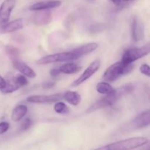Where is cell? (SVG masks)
I'll use <instances>...</instances> for the list:
<instances>
[{"instance_id": "cell-1", "label": "cell", "mask_w": 150, "mask_h": 150, "mask_svg": "<svg viewBox=\"0 0 150 150\" xmlns=\"http://www.w3.org/2000/svg\"><path fill=\"white\" fill-rule=\"evenodd\" d=\"M98 44L96 42H89L85 45H82L72 51H64L62 53L51 54L45 56L38 61V64L44 65L51 63L61 62H67L70 60H76L81 58L83 56L93 52L98 48Z\"/></svg>"}, {"instance_id": "cell-2", "label": "cell", "mask_w": 150, "mask_h": 150, "mask_svg": "<svg viewBox=\"0 0 150 150\" xmlns=\"http://www.w3.org/2000/svg\"><path fill=\"white\" fill-rule=\"evenodd\" d=\"M133 89H134V86L132 83H127V84L123 85V86H120L117 89H114V91L111 93L108 94L104 98L98 100L95 103L92 104L86 110V113L93 112V111L100 109V108L112 105L117 100H119L122 97L131 92Z\"/></svg>"}, {"instance_id": "cell-3", "label": "cell", "mask_w": 150, "mask_h": 150, "mask_svg": "<svg viewBox=\"0 0 150 150\" xmlns=\"http://www.w3.org/2000/svg\"><path fill=\"white\" fill-rule=\"evenodd\" d=\"M147 143L148 139L146 138L134 137L119 141L94 150H132L144 146Z\"/></svg>"}, {"instance_id": "cell-4", "label": "cell", "mask_w": 150, "mask_h": 150, "mask_svg": "<svg viewBox=\"0 0 150 150\" xmlns=\"http://www.w3.org/2000/svg\"><path fill=\"white\" fill-rule=\"evenodd\" d=\"M132 64H126L122 62H117L107 68L104 73L103 79L106 82H113L124 75L130 73L133 70Z\"/></svg>"}, {"instance_id": "cell-5", "label": "cell", "mask_w": 150, "mask_h": 150, "mask_svg": "<svg viewBox=\"0 0 150 150\" xmlns=\"http://www.w3.org/2000/svg\"><path fill=\"white\" fill-rule=\"evenodd\" d=\"M150 52L149 44L139 48H133L126 50L122 55L121 61L126 64H132L136 60L145 57Z\"/></svg>"}, {"instance_id": "cell-6", "label": "cell", "mask_w": 150, "mask_h": 150, "mask_svg": "<svg viewBox=\"0 0 150 150\" xmlns=\"http://www.w3.org/2000/svg\"><path fill=\"white\" fill-rule=\"evenodd\" d=\"M100 67V61L99 59H96L95 61L92 62L87 68L83 71V73L76 79V81H73L72 83L73 86H78L80 84L83 83V82L86 81V80L92 77L98 70H99Z\"/></svg>"}, {"instance_id": "cell-7", "label": "cell", "mask_w": 150, "mask_h": 150, "mask_svg": "<svg viewBox=\"0 0 150 150\" xmlns=\"http://www.w3.org/2000/svg\"><path fill=\"white\" fill-rule=\"evenodd\" d=\"M16 0H4L0 6V25L1 26L8 23Z\"/></svg>"}, {"instance_id": "cell-8", "label": "cell", "mask_w": 150, "mask_h": 150, "mask_svg": "<svg viewBox=\"0 0 150 150\" xmlns=\"http://www.w3.org/2000/svg\"><path fill=\"white\" fill-rule=\"evenodd\" d=\"M63 98V94L57 93L49 95H32L26 101L32 103H51L59 101Z\"/></svg>"}, {"instance_id": "cell-9", "label": "cell", "mask_w": 150, "mask_h": 150, "mask_svg": "<svg viewBox=\"0 0 150 150\" xmlns=\"http://www.w3.org/2000/svg\"><path fill=\"white\" fill-rule=\"evenodd\" d=\"M12 62H13V67L26 77L29 78V79H35L36 77L37 74L35 70L31 68L29 65L25 64L24 62L18 60V59L13 60Z\"/></svg>"}, {"instance_id": "cell-10", "label": "cell", "mask_w": 150, "mask_h": 150, "mask_svg": "<svg viewBox=\"0 0 150 150\" xmlns=\"http://www.w3.org/2000/svg\"><path fill=\"white\" fill-rule=\"evenodd\" d=\"M62 4L60 0H45V1H39L35 3L29 7V10L39 11V10H49V9L56 8L59 7Z\"/></svg>"}, {"instance_id": "cell-11", "label": "cell", "mask_w": 150, "mask_h": 150, "mask_svg": "<svg viewBox=\"0 0 150 150\" xmlns=\"http://www.w3.org/2000/svg\"><path fill=\"white\" fill-rule=\"evenodd\" d=\"M149 117L150 111L149 110L143 111L140 114L137 116L133 121V126L136 129H142L149 125Z\"/></svg>"}, {"instance_id": "cell-12", "label": "cell", "mask_w": 150, "mask_h": 150, "mask_svg": "<svg viewBox=\"0 0 150 150\" xmlns=\"http://www.w3.org/2000/svg\"><path fill=\"white\" fill-rule=\"evenodd\" d=\"M144 32H143V26L142 23L139 21V19L135 17L133 19L131 25V37L132 40L134 42H137L142 40L143 38Z\"/></svg>"}, {"instance_id": "cell-13", "label": "cell", "mask_w": 150, "mask_h": 150, "mask_svg": "<svg viewBox=\"0 0 150 150\" xmlns=\"http://www.w3.org/2000/svg\"><path fill=\"white\" fill-rule=\"evenodd\" d=\"M39 13L35 15L33 21L37 25H46L51 23V13L48 10H39Z\"/></svg>"}, {"instance_id": "cell-14", "label": "cell", "mask_w": 150, "mask_h": 150, "mask_svg": "<svg viewBox=\"0 0 150 150\" xmlns=\"http://www.w3.org/2000/svg\"><path fill=\"white\" fill-rule=\"evenodd\" d=\"M1 27H2V32L4 33H11V32H16V31L21 29L23 27V19H16L13 21L8 22Z\"/></svg>"}, {"instance_id": "cell-15", "label": "cell", "mask_w": 150, "mask_h": 150, "mask_svg": "<svg viewBox=\"0 0 150 150\" xmlns=\"http://www.w3.org/2000/svg\"><path fill=\"white\" fill-rule=\"evenodd\" d=\"M28 108L25 105H18L13 110L11 119L13 122H18L24 117L27 113Z\"/></svg>"}, {"instance_id": "cell-16", "label": "cell", "mask_w": 150, "mask_h": 150, "mask_svg": "<svg viewBox=\"0 0 150 150\" xmlns=\"http://www.w3.org/2000/svg\"><path fill=\"white\" fill-rule=\"evenodd\" d=\"M63 98L73 105H79L81 100V95L78 92H73V91H67L65 93L63 94Z\"/></svg>"}, {"instance_id": "cell-17", "label": "cell", "mask_w": 150, "mask_h": 150, "mask_svg": "<svg viewBox=\"0 0 150 150\" xmlns=\"http://www.w3.org/2000/svg\"><path fill=\"white\" fill-rule=\"evenodd\" d=\"M81 67L76 63H66L59 67V70L61 73L64 74H73L76 73L81 70Z\"/></svg>"}, {"instance_id": "cell-18", "label": "cell", "mask_w": 150, "mask_h": 150, "mask_svg": "<svg viewBox=\"0 0 150 150\" xmlns=\"http://www.w3.org/2000/svg\"><path fill=\"white\" fill-rule=\"evenodd\" d=\"M6 81V85L2 89H1V92L3 94H9L13 93L15 91H17L19 88H21L18 86L17 83H16L15 78H10Z\"/></svg>"}, {"instance_id": "cell-19", "label": "cell", "mask_w": 150, "mask_h": 150, "mask_svg": "<svg viewBox=\"0 0 150 150\" xmlns=\"http://www.w3.org/2000/svg\"><path fill=\"white\" fill-rule=\"evenodd\" d=\"M114 89L111 85L106 81L100 82L96 86V90L102 95H108V94L111 93Z\"/></svg>"}, {"instance_id": "cell-20", "label": "cell", "mask_w": 150, "mask_h": 150, "mask_svg": "<svg viewBox=\"0 0 150 150\" xmlns=\"http://www.w3.org/2000/svg\"><path fill=\"white\" fill-rule=\"evenodd\" d=\"M5 51L6 54H7L9 57L10 58V59L13 61V60L17 59L18 58L19 55V51L18 48H16V47L13 46V45H8L5 47Z\"/></svg>"}, {"instance_id": "cell-21", "label": "cell", "mask_w": 150, "mask_h": 150, "mask_svg": "<svg viewBox=\"0 0 150 150\" xmlns=\"http://www.w3.org/2000/svg\"><path fill=\"white\" fill-rule=\"evenodd\" d=\"M55 112L59 114H67L69 113L68 107L62 102H57L54 106Z\"/></svg>"}, {"instance_id": "cell-22", "label": "cell", "mask_w": 150, "mask_h": 150, "mask_svg": "<svg viewBox=\"0 0 150 150\" xmlns=\"http://www.w3.org/2000/svg\"><path fill=\"white\" fill-rule=\"evenodd\" d=\"M15 80L20 87H23V86L27 85L28 83V80L26 76L21 74H18L17 76H16Z\"/></svg>"}, {"instance_id": "cell-23", "label": "cell", "mask_w": 150, "mask_h": 150, "mask_svg": "<svg viewBox=\"0 0 150 150\" xmlns=\"http://www.w3.org/2000/svg\"><path fill=\"white\" fill-rule=\"evenodd\" d=\"M32 125V120L29 118H26L21 122L20 125V130L21 131H25L27 130Z\"/></svg>"}, {"instance_id": "cell-24", "label": "cell", "mask_w": 150, "mask_h": 150, "mask_svg": "<svg viewBox=\"0 0 150 150\" xmlns=\"http://www.w3.org/2000/svg\"><path fill=\"white\" fill-rule=\"evenodd\" d=\"M140 72L144 75H146V76H150V67L148 64H143L140 66Z\"/></svg>"}, {"instance_id": "cell-25", "label": "cell", "mask_w": 150, "mask_h": 150, "mask_svg": "<svg viewBox=\"0 0 150 150\" xmlns=\"http://www.w3.org/2000/svg\"><path fill=\"white\" fill-rule=\"evenodd\" d=\"M10 128V124L7 122H0V135L5 133Z\"/></svg>"}, {"instance_id": "cell-26", "label": "cell", "mask_w": 150, "mask_h": 150, "mask_svg": "<svg viewBox=\"0 0 150 150\" xmlns=\"http://www.w3.org/2000/svg\"><path fill=\"white\" fill-rule=\"evenodd\" d=\"M60 73H61V72H60L59 69L57 68L52 69V70L50 71V74H51V77H52L53 79H57V78L59 76Z\"/></svg>"}, {"instance_id": "cell-27", "label": "cell", "mask_w": 150, "mask_h": 150, "mask_svg": "<svg viewBox=\"0 0 150 150\" xmlns=\"http://www.w3.org/2000/svg\"><path fill=\"white\" fill-rule=\"evenodd\" d=\"M54 85H55V82L47 81L43 84V88H45V89H50V88L53 87Z\"/></svg>"}, {"instance_id": "cell-28", "label": "cell", "mask_w": 150, "mask_h": 150, "mask_svg": "<svg viewBox=\"0 0 150 150\" xmlns=\"http://www.w3.org/2000/svg\"><path fill=\"white\" fill-rule=\"evenodd\" d=\"M5 85H6L5 79H4V78H3L2 76L0 75V90H1V89H2L5 86Z\"/></svg>"}, {"instance_id": "cell-29", "label": "cell", "mask_w": 150, "mask_h": 150, "mask_svg": "<svg viewBox=\"0 0 150 150\" xmlns=\"http://www.w3.org/2000/svg\"><path fill=\"white\" fill-rule=\"evenodd\" d=\"M114 4L116 5H120L122 3L125 2V1H132V0H111Z\"/></svg>"}]
</instances>
